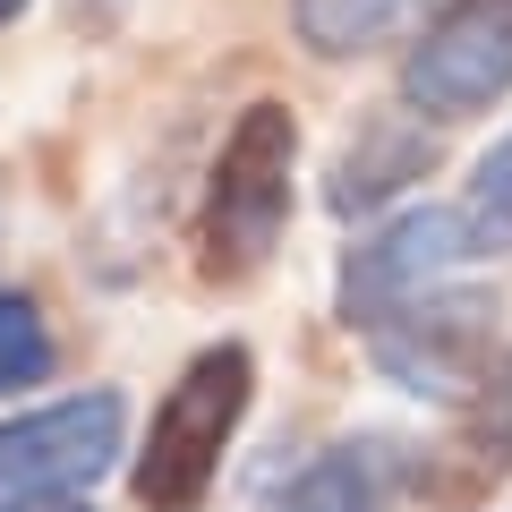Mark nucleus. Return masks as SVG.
<instances>
[{"label":"nucleus","instance_id":"nucleus-1","mask_svg":"<svg viewBox=\"0 0 512 512\" xmlns=\"http://www.w3.org/2000/svg\"><path fill=\"white\" fill-rule=\"evenodd\" d=\"M291 180H299L291 103H248L214 154V180H205V214H197V274L205 282H248L274 265L282 231H291Z\"/></svg>","mask_w":512,"mask_h":512},{"label":"nucleus","instance_id":"nucleus-2","mask_svg":"<svg viewBox=\"0 0 512 512\" xmlns=\"http://www.w3.org/2000/svg\"><path fill=\"white\" fill-rule=\"evenodd\" d=\"M256 402V350L248 342H214L180 367L163 402H154V427L128 461V487L146 512H197L222 478V453H231L239 419Z\"/></svg>","mask_w":512,"mask_h":512},{"label":"nucleus","instance_id":"nucleus-3","mask_svg":"<svg viewBox=\"0 0 512 512\" xmlns=\"http://www.w3.org/2000/svg\"><path fill=\"white\" fill-rule=\"evenodd\" d=\"M512 94V0H444L402 52V103L427 128L478 120Z\"/></svg>","mask_w":512,"mask_h":512},{"label":"nucleus","instance_id":"nucleus-4","mask_svg":"<svg viewBox=\"0 0 512 512\" xmlns=\"http://www.w3.org/2000/svg\"><path fill=\"white\" fill-rule=\"evenodd\" d=\"M495 299L487 291H453V282H436V291H419L402 316H384L376 333H367V359H376L384 384H402V393H419V402H461L478 376H487V359L504 350V325H495Z\"/></svg>","mask_w":512,"mask_h":512},{"label":"nucleus","instance_id":"nucleus-5","mask_svg":"<svg viewBox=\"0 0 512 512\" xmlns=\"http://www.w3.org/2000/svg\"><path fill=\"white\" fill-rule=\"evenodd\" d=\"M461 256H478L470 214H453V205H410V214L376 222V231H367L359 248L342 256V282H333V316H342V325L367 342L384 316H402L419 291L453 282Z\"/></svg>","mask_w":512,"mask_h":512},{"label":"nucleus","instance_id":"nucleus-6","mask_svg":"<svg viewBox=\"0 0 512 512\" xmlns=\"http://www.w3.org/2000/svg\"><path fill=\"white\" fill-rule=\"evenodd\" d=\"M128 444V402L111 384L43 402L26 419H0V512L26 495H94V478Z\"/></svg>","mask_w":512,"mask_h":512},{"label":"nucleus","instance_id":"nucleus-7","mask_svg":"<svg viewBox=\"0 0 512 512\" xmlns=\"http://www.w3.org/2000/svg\"><path fill=\"white\" fill-rule=\"evenodd\" d=\"M444 410H453V419L427 444V461L410 470V487H419L427 504H444V512H478L512 478V350H495L487 376H478L461 402H444Z\"/></svg>","mask_w":512,"mask_h":512},{"label":"nucleus","instance_id":"nucleus-8","mask_svg":"<svg viewBox=\"0 0 512 512\" xmlns=\"http://www.w3.org/2000/svg\"><path fill=\"white\" fill-rule=\"evenodd\" d=\"M427 163H436V137H427L419 111H376L367 120V137H350L342 163H333V214H376L384 197H402L410 180H427Z\"/></svg>","mask_w":512,"mask_h":512},{"label":"nucleus","instance_id":"nucleus-9","mask_svg":"<svg viewBox=\"0 0 512 512\" xmlns=\"http://www.w3.org/2000/svg\"><path fill=\"white\" fill-rule=\"evenodd\" d=\"M393 478H402V444L350 436V444H333V453H316L299 470L282 512H393Z\"/></svg>","mask_w":512,"mask_h":512},{"label":"nucleus","instance_id":"nucleus-10","mask_svg":"<svg viewBox=\"0 0 512 512\" xmlns=\"http://www.w3.org/2000/svg\"><path fill=\"white\" fill-rule=\"evenodd\" d=\"M410 18V0H291V35L316 60H359L376 52L393 26Z\"/></svg>","mask_w":512,"mask_h":512},{"label":"nucleus","instance_id":"nucleus-11","mask_svg":"<svg viewBox=\"0 0 512 512\" xmlns=\"http://www.w3.org/2000/svg\"><path fill=\"white\" fill-rule=\"evenodd\" d=\"M52 367H60V342H52V325H43V308L0 282V402L52 384Z\"/></svg>","mask_w":512,"mask_h":512},{"label":"nucleus","instance_id":"nucleus-12","mask_svg":"<svg viewBox=\"0 0 512 512\" xmlns=\"http://www.w3.org/2000/svg\"><path fill=\"white\" fill-rule=\"evenodd\" d=\"M470 231H478V248H495V239H512V128L495 137L487 154H478V180H470Z\"/></svg>","mask_w":512,"mask_h":512},{"label":"nucleus","instance_id":"nucleus-13","mask_svg":"<svg viewBox=\"0 0 512 512\" xmlns=\"http://www.w3.org/2000/svg\"><path fill=\"white\" fill-rule=\"evenodd\" d=\"M9 512H94V495H26V504H9Z\"/></svg>","mask_w":512,"mask_h":512},{"label":"nucleus","instance_id":"nucleus-14","mask_svg":"<svg viewBox=\"0 0 512 512\" xmlns=\"http://www.w3.org/2000/svg\"><path fill=\"white\" fill-rule=\"evenodd\" d=\"M9 18H26V0H0V26H9Z\"/></svg>","mask_w":512,"mask_h":512}]
</instances>
